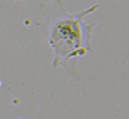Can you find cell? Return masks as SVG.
<instances>
[{"mask_svg":"<svg viewBox=\"0 0 129 119\" xmlns=\"http://www.w3.org/2000/svg\"><path fill=\"white\" fill-rule=\"evenodd\" d=\"M100 7V4H93L83 11L71 14L67 13L61 0H56L51 6L42 4L39 7L45 21L38 22V26L47 37V42L54 51V60L51 65L54 68L62 66L68 71V62L86 55L92 50L93 25L86 24L85 18Z\"/></svg>","mask_w":129,"mask_h":119,"instance_id":"cell-1","label":"cell"}]
</instances>
